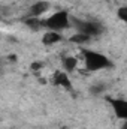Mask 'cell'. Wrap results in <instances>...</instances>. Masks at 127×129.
Here are the masks:
<instances>
[{
    "label": "cell",
    "mask_w": 127,
    "mask_h": 129,
    "mask_svg": "<svg viewBox=\"0 0 127 129\" xmlns=\"http://www.w3.org/2000/svg\"><path fill=\"white\" fill-rule=\"evenodd\" d=\"M82 57H84V62H85V69L87 71H102V69H106L111 66V60L103 56L102 53H97L93 50H82Z\"/></svg>",
    "instance_id": "1"
},
{
    "label": "cell",
    "mask_w": 127,
    "mask_h": 129,
    "mask_svg": "<svg viewBox=\"0 0 127 129\" xmlns=\"http://www.w3.org/2000/svg\"><path fill=\"white\" fill-rule=\"evenodd\" d=\"M69 26H70V20H69V14L66 11H58V12H55L51 17L43 20V27L49 29L52 32L66 30Z\"/></svg>",
    "instance_id": "2"
},
{
    "label": "cell",
    "mask_w": 127,
    "mask_h": 129,
    "mask_svg": "<svg viewBox=\"0 0 127 129\" xmlns=\"http://www.w3.org/2000/svg\"><path fill=\"white\" fill-rule=\"evenodd\" d=\"M72 23L78 29V33H84V35H88V36H97V35H100V33L103 32V27L99 23H94V21L73 20Z\"/></svg>",
    "instance_id": "3"
},
{
    "label": "cell",
    "mask_w": 127,
    "mask_h": 129,
    "mask_svg": "<svg viewBox=\"0 0 127 129\" xmlns=\"http://www.w3.org/2000/svg\"><path fill=\"white\" fill-rule=\"evenodd\" d=\"M109 104L112 107V111L115 116L121 120H127V101L126 99H114L109 98Z\"/></svg>",
    "instance_id": "4"
},
{
    "label": "cell",
    "mask_w": 127,
    "mask_h": 129,
    "mask_svg": "<svg viewBox=\"0 0 127 129\" xmlns=\"http://www.w3.org/2000/svg\"><path fill=\"white\" fill-rule=\"evenodd\" d=\"M52 84L54 86H60V87H64L66 90H72V81L69 78V75L66 72H54L52 75Z\"/></svg>",
    "instance_id": "5"
},
{
    "label": "cell",
    "mask_w": 127,
    "mask_h": 129,
    "mask_svg": "<svg viewBox=\"0 0 127 129\" xmlns=\"http://www.w3.org/2000/svg\"><path fill=\"white\" fill-rule=\"evenodd\" d=\"M49 3L48 2H43V0H40V2H36L34 5H32V8H30V17H40V15H43L48 9H49Z\"/></svg>",
    "instance_id": "6"
},
{
    "label": "cell",
    "mask_w": 127,
    "mask_h": 129,
    "mask_svg": "<svg viewBox=\"0 0 127 129\" xmlns=\"http://www.w3.org/2000/svg\"><path fill=\"white\" fill-rule=\"evenodd\" d=\"M61 39H63V36L60 35V32L48 30V32L43 35V38H42V44H43V45H54V44L60 42Z\"/></svg>",
    "instance_id": "7"
},
{
    "label": "cell",
    "mask_w": 127,
    "mask_h": 129,
    "mask_svg": "<svg viewBox=\"0 0 127 129\" xmlns=\"http://www.w3.org/2000/svg\"><path fill=\"white\" fill-rule=\"evenodd\" d=\"M24 23L32 29V30H40L43 27V20L37 18V17H29L24 20Z\"/></svg>",
    "instance_id": "8"
},
{
    "label": "cell",
    "mask_w": 127,
    "mask_h": 129,
    "mask_svg": "<svg viewBox=\"0 0 127 129\" xmlns=\"http://www.w3.org/2000/svg\"><path fill=\"white\" fill-rule=\"evenodd\" d=\"M90 38H91V36H88V35L76 33V35H73V36L70 38V42H73V44H87V42L90 41Z\"/></svg>",
    "instance_id": "9"
},
{
    "label": "cell",
    "mask_w": 127,
    "mask_h": 129,
    "mask_svg": "<svg viewBox=\"0 0 127 129\" xmlns=\"http://www.w3.org/2000/svg\"><path fill=\"white\" fill-rule=\"evenodd\" d=\"M63 66L67 72H73L76 69V59L75 57H66V59H63Z\"/></svg>",
    "instance_id": "10"
},
{
    "label": "cell",
    "mask_w": 127,
    "mask_h": 129,
    "mask_svg": "<svg viewBox=\"0 0 127 129\" xmlns=\"http://www.w3.org/2000/svg\"><path fill=\"white\" fill-rule=\"evenodd\" d=\"M117 17H118V20H121L123 23L127 24V6H121L117 11Z\"/></svg>",
    "instance_id": "11"
},
{
    "label": "cell",
    "mask_w": 127,
    "mask_h": 129,
    "mask_svg": "<svg viewBox=\"0 0 127 129\" xmlns=\"http://www.w3.org/2000/svg\"><path fill=\"white\" fill-rule=\"evenodd\" d=\"M32 68H33V69H36V68H40V63H33Z\"/></svg>",
    "instance_id": "12"
},
{
    "label": "cell",
    "mask_w": 127,
    "mask_h": 129,
    "mask_svg": "<svg viewBox=\"0 0 127 129\" xmlns=\"http://www.w3.org/2000/svg\"><path fill=\"white\" fill-rule=\"evenodd\" d=\"M121 129H127V120H124V125L121 126Z\"/></svg>",
    "instance_id": "13"
}]
</instances>
